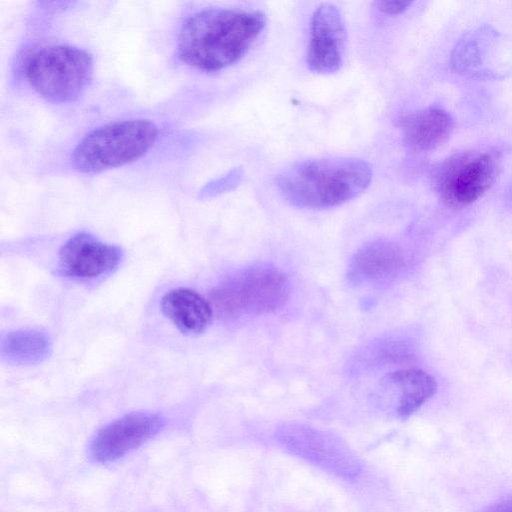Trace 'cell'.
I'll return each mask as SVG.
<instances>
[{
	"label": "cell",
	"instance_id": "1",
	"mask_svg": "<svg viewBox=\"0 0 512 512\" xmlns=\"http://www.w3.org/2000/svg\"><path fill=\"white\" fill-rule=\"evenodd\" d=\"M266 25L258 10L206 8L185 19L177 37V56L192 68L216 72L242 59Z\"/></svg>",
	"mask_w": 512,
	"mask_h": 512
},
{
	"label": "cell",
	"instance_id": "2",
	"mask_svg": "<svg viewBox=\"0 0 512 512\" xmlns=\"http://www.w3.org/2000/svg\"><path fill=\"white\" fill-rule=\"evenodd\" d=\"M371 166L357 158L336 157L298 163L281 173L276 186L291 205L327 209L346 203L369 186Z\"/></svg>",
	"mask_w": 512,
	"mask_h": 512
},
{
	"label": "cell",
	"instance_id": "3",
	"mask_svg": "<svg viewBox=\"0 0 512 512\" xmlns=\"http://www.w3.org/2000/svg\"><path fill=\"white\" fill-rule=\"evenodd\" d=\"M158 126L149 119H125L101 125L85 134L71 153L73 167L86 174L132 163L155 145Z\"/></svg>",
	"mask_w": 512,
	"mask_h": 512
},
{
	"label": "cell",
	"instance_id": "4",
	"mask_svg": "<svg viewBox=\"0 0 512 512\" xmlns=\"http://www.w3.org/2000/svg\"><path fill=\"white\" fill-rule=\"evenodd\" d=\"M290 282L280 269L259 265L227 277L211 292V304L219 317L238 319L266 315L280 309L290 296Z\"/></svg>",
	"mask_w": 512,
	"mask_h": 512
},
{
	"label": "cell",
	"instance_id": "5",
	"mask_svg": "<svg viewBox=\"0 0 512 512\" xmlns=\"http://www.w3.org/2000/svg\"><path fill=\"white\" fill-rule=\"evenodd\" d=\"M94 70L92 55L79 47L43 46L27 58L24 74L43 99L57 104L77 100L89 85Z\"/></svg>",
	"mask_w": 512,
	"mask_h": 512
},
{
	"label": "cell",
	"instance_id": "6",
	"mask_svg": "<svg viewBox=\"0 0 512 512\" xmlns=\"http://www.w3.org/2000/svg\"><path fill=\"white\" fill-rule=\"evenodd\" d=\"M497 171L498 160L492 152H459L434 168L432 186L447 206L463 208L475 202L491 187Z\"/></svg>",
	"mask_w": 512,
	"mask_h": 512
},
{
	"label": "cell",
	"instance_id": "7",
	"mask_svg": "<svg viewBox=\"0 0 512 512\" xmlns=\"http://www.w3.org/2000/svg\"><path fill=\"white\" fill-rule=\"evenodd\" d=\"M276 437L289 453L343 479H354L361 464L351 449L338 437L303 424H286Z\"/></svg>",
	"mask_w": 512,
	"mask_h": 512
},
{
	"label": "cell",
	"instance_id": "8",
	"mask_svg": "<svg viewBox=\"0 0 512 512\" xmlns=\"http://www.w3.org/2000/svg\"><path fill=\"white\" fill-rule=\"evenodd\" d=\"M164 426L152 412L128 413L102 427L89 445V456L98 463L114 462L153 438Z\"/></svg>",
	"mask_w": 512,
	"mask_h": 512
},
{
	"label": "cell",
	"instance_id": "9",
	"mask_svg": "<svg viewBox=\"0 0 512 512\" xmlns=\"http://www.w3.org/2000/svg\"><path fill=\"white\" fill-rule=\"evenodd\" d=\"M346 30L337 6L322 3L314 11L310 23V38L306 62L315 73L336 72L343 63Z\"/></svg>",
	"mask_w": 512,
	"mask_h": 512
},
{
	"label": "cell",
	"instance_id": "10",
	"mask_svg": "<svg viewBox=\"0 0 512 512\" xmlns=\"http://www.w3.org/2000/svg\"><path fill=\"white\" fill-rule=\"evenodd\" d=\"M122 259L119 247L105 243L92 234L79 232L61 247L59 262L65 275L94 279L113 271Z\"/></svg>",
	"mask_w": 512,
	"mask_h": 512
},
{
	"label": "cell",
	"instance_id": "11",
	"mask_svg": "<svg viewBox=\"0 0 512 512\" xmlns=\"http://www.w3.org/2000/svg\"><path fill=\"white\" fill-rule=\"evenodd\" d=\"M405 265L402 248L388 240L363 245L352 257L348 279L356 285H379L393 280Z\"/></svg>",
	"mask_w": 512,
	"mask_h": 512
},
{
	"label": "cell",
	"instance_id": "12",
	"mask_svg": "<svg viewBox=\"0 0 512 512\" xmlns=\"http://www.w3.org/2000/svg\"><path fill=\"white\" fill-rule=\"evenodd\" d=\"M396 124L401 131L403 144L414 152L435 149L447 140L453 129L452 117L438 107L403 114Z\"/></svg>",
	"mask_w": 512,
	"mask_h": 512
},
{
	"label": "cell",
	"instance_id": "13",
	"mask_svg": "<svg viewBox=\"0 0 512 512\" xmlns=\"http://www.w3.org/2000/svg\"><path fill=\"white\" fill-rule=\"evenodd\" d=\"M161 310L178 330L190 335L205 331L214 311L211 302L189 288L167 292L161 299Z\"/></svg>",
	"mask_w": 512,
	"mask_h": 512
},
{
	"label": "cell",
	"instance_id": "14",
	"mask_svg": "<svg viewBox=\"0 0 512 512\" xmlns=\"http://www.w3.org/2000/svg\"><path fill=\"white\" fill-rule=\"evenodd\" d=\"M386 381L397 386L399 390L397 414L402 418L415 413L437 390L435 378L417 368L393 371L386 376Z\"/></svg>",
	"mask_w": 512,
	"mask_h": 512
},
{
	"label": "cell",
	"instance_id": "15",
	"mask_svg": "<svg viewBox=\"0 0 512 512\" xmlns=\"http://www.w3.org/2000/svg\"><path fill=\"white\" fill-rule=\"evenodd\" d=\"M51 350L49 337L38 330H17L1 340V355L8 363L30 365L42 362Z\"/></svg>",
	"mask_w": 512,
	"mask_h": 512
},
{
	"label": "cell",
	"instance_id": "16",
	"mask_svg": "<svg viewBox=\"0 0 512 512\" xmlns=\"http://www.w3.org/2000/svg\"><path fill=\"white\" fill-rule=\"evenodd\" d=\"M243 170L234 168L217 179H214L202 187L200 191L201 198H208L219 195L223 192L233 189L241 181Z\"/></svg>",
	"mask_w": 512,
	"mask_h": 512
},
{
	"label": "cell",
	"instance_id": "17",
	"mask_svg": "<svg viewBox=\"0 0 512 512\" xmlns=\"http://www.w3.org/2000/svg\"><path fill=\"white\" fill-rule=\"evenodd\" d=\"M377 8L379 11L390 14L397 15L404 11H406L410 5H412L411 1H378L376 2Z\"/></svg>",
	"mask_w": 512,
	"mask_h": 512
},
{
	"label": "cell",
	"instance_id": "18",
	"mask_svg": "<svg viewBox=\"0 0 512 512\" xmlns=\"http://www.w3.org/2000/svg\"><path fill=\"white\" fill-rule=\"evenodd\" d=\"M483 512H512V498L498 501L487 507Z\"/></svg>",
	"mask_w": 512,
	"mask_h": 512
}]
</instances>
